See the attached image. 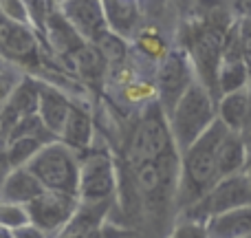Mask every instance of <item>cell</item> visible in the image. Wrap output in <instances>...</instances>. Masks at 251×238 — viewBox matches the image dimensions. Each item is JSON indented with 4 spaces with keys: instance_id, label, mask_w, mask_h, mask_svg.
I'll return each instance as SVG.
<instances>
[{
    "instance_id": "obj_3",
    "label": "cell",
    "mask_w": 251,
    "mask_h": 238,
    "mask_svg": "<svg viewBox=\"0 0 251 238\" xmlns=\"http://www.w3.org/2000/svg\"><path fill=\"white\" fill-rule=\"evenodd\" d=\"M42 183L44 190L77 196L79 190V155L57 139L47 146L25 165Z\"/></svg>"
},
{
    "instance_id": "obj_25",
    "label": "cell",
    "mask_w": 251,
    "mask_h": 238,
    "mask_svg": "<svg viewBox=\"0 0 251 238\" xmlns=\"http://www.w3.org/2000/svg\"><path fill=\"white\" fill-rule=\"evenodd\" d=\"M22 78H25V73H20V71L13 69V66L0 69V110L7 106L9 100H11V95L16 93V88H18V84H20Z\"/></svg>"
},
{
    "instance_id": "obj_27",
    "label": "cell",
    "mask_w": 251,
    "mask_h": 238,
    "mask_svg": "<svg viewBox=\"0 0 251 238\" xmlns=\"http://www.w3.org/2000/svg\"><path fill=\"white\" fill-rule=\"evenodd\" d=\"M139 38V44H141L143 53L150 57H156V60H163L165 53H168V49H165L163 40L159 38V33H154V31H143V33L137 35Z\"/></svg>"
},
{
    "instance_id": "obj_20",
    "label": "cell",
    "mask_w": 251,
    "mask_h": 238,
    "mask_svg": "<svg viewBox=\"0 0 251 238\" xmlns=\"http://www.w3.org/2000/svg\"><path fill=\"white\" fill-rule=\"evenodd\" d=\"M249 82L251 75L245 60L221 62V69H218V95L221 97L236 91H243V88L249 86Z\"/></svg>"
},
{
    "instance_id": "obj_16",
    "label": "cell",
    "mask_w": 251,
    "mask_h": 238,
    "mask_svg": "<svg viewBox=\"0 0 251 238\" xmlns=\"http://www.w3.org/2000/svg\"><path fill=\"white\" fill-rule=\"evenodd\" d=\"M209 238H245L251 236V205L218 214L207 223Z\"/></svg>"
},
{
    "instance_id": "obj_18",
    "label": "cell",
    "mask_w": 251,
    "mask_h": 238,
    "mask_svg": "<svg viewBox=\"0 0 251 238\" xmlns=\"http://www.w3.org/2000/svg\"><path fill=\"white\" fill-rule=\"evenodd\" d=\"M218 119H221L231 132L243 134L245 130H247V121H249V93H247V88L221 97V102H218Z\"/></svg>"
},
{
    "instance_id": "obj_14",
    "label": "cell",
    "mask_w": 251,
    "mask_h": 238,
    "mask_svg": "<svg viewBox=\"0 0 251 238\" xmlns=\"http://www.w3.org/2000/svg\"><path fill=\"white\" fill-rule=\"evenodd\" d=\"M106 13L108 31L122 35L124 40H130L139 29V4L137 0H101Z\"/></svg>"
},
{
    "instance_id": "obj_31",
    "label": "cell",
    "mask_w": 251,
    "mask_h": 238,
    "mask_svg": "<svg viewBox=\"0 0 251 238\" xmlns=\"http://www.w3.org/2000/svg\"><path fill=\"white\" fill-rule=\"evenodd\" d=\"M0 238H16V234H13V230H7V227L0 225Z\"/></svg>"
},
{
    "instance_id": "obj_15",
    "label": "cell",
    "mask_w": 251,
    "mask_h": 238,
    "mask_svg": "<svg viewBox=\"0 0 251 238\" xmlns=\"http://www.w3.org/2000/svg\"><path fill=\"white\" fill-rule=\"evenodd\" d=\"M249 155H247V143H245L240 132H229L223 139L221 148H218V181L225 177H234L247 170Z\"/></svg>"
},
{
    "instance_id": "obj_29",
    "label": "cell",
    "mask_w": 251,
    "mask_h": 238,
    "mask_svg": "<svg viewBox=\"0 0 251 238\" xmlns=\"http://www.w3.org/2000/svg\"><path fill=\"white\" fill-rule=\"evenodd\" d=\"M16 234V238H51V236H47L42 230H38L35 225H25V227H20V230H16L13 232Z\"/></svg>"
},
{
    "instance_id": "obj_34",
    "label": "cell",
    "mask_w": 251,
    "mask_h": 238,
    "mask_svg": "<svg viewBox=\"0 0 251 238\" xmlns=\"http://www.w3.org/2000/svg\"><path fill=\"white\" fill-rule=\"evenodd\" d=\"M0 69H4V62L2 60H0Z\"/></svg>"
},
{
    "instance_id": "obj_37",
    "label": "cell",
    "mask_w": 251,
    "mask_h": 238,
    "mask_svg": "<svg viewBox=\"0 0 251 238\" xmlns=\"http://www.w3.org/2000/svg\"><path fill=\"white\" fill-rule=\"evenodd\" d=\"M236 2H238V0H236Z\"/></svg>"
},
{
    "instance_id": "obj_21",
    "label": "cell",
    "mask_w": 251,
    "mask_h": 238,
    "mask_svg": "<svg viewBox=\"0 0 251 238\" xmlns=\"http://www.w3.org/2000/svg\"><path fill=\"white\" fill-rule=\"evenodd\" d=\"M51 141H44V139H38V137H18V139H11L4 148V157H7V163L9 168H25L40 150L42 146H47Z\"/></svg>"
},
{
    "instance_id": "obj_6",
    "label": "cell",
    "mask_w": 251,
    "mask_h": 238,
    "mask_svg": "<svg viewBox=\"0 0 251 238\" xmlns=\"http://www.w3.org/2000/svg\"><path fill=\"white\" fill-rule=\"evenodd\" d=\"M117 190L115 161L104 150H88L79 159V203H108Z\"/></svg>"
},
{
    "instance_id": "obj_19",
    "label": "cell",
    "mask_w": 251,
    "mask_h": 238,
    "mask_svg": "<svg viewBox=\"0 0 251 238\" xmlns=\"http://www.w3.org/2000/svg\"><path fill=\"white\" fill-rule=\"evenodd\" d=\"M69 60H71L73 71L77 75H82L86 82H95V79H100L106 71V60L101 57V53L97 51L95 44L86 42L77 53H73Z\"/></svg>"
},
{
    "instance_id": "obj_33",
    "label": "cell",
    "mask_w": 251,
    "mask_h": 238,
    "mask_svg": "<svg viewBox=\"0 0 251 238\" xmlns=\"http://www.w3.org/2000/svg\"><path fill=\"white\" fill-rule=\"evenodd\" d=\"M245 172H247V177L251 179V161H249V163H247V170H245Z\"/></svg>"
},
{
    "instance_id": "obj_13",
    "label": "cell",
    "mask_w": 251,
    "mask_h": 238,
    "mask_svg": "<svg viewBox=\"0 0 251 238\" xmlns=\"http://www.w3.org/2000/svg\"><path fill=\"white\" fill-rule=\"evenodd\" d=\"M42 192H47V190H44L42 183L33 177V172H31L29 168H13V170H9L7 179H4V183H2L0 201L29 205L31 201H35Z\"/></svg>"
},
{
    "instance_id": "obj_35",
    "label": "cell",
    "mask_w": 251,
    "mask_h": 238,
    "mask_svg": "<svg viewBox=\"0 0 251 238\" xmlns=\"http://www.w3.org/2000/svg\"><path fill=\"white\" fill-rule=\"evenodd\" d=\"M55 2H57V4H62V2H64V0H55Z\"/></svg>"
},
{
    "instance_id": "obj_24",
    "label": "cell",
    "mask_w": 251,
    "mask_h": 238,
    "mask_svg": "<svg viewBox=\"0 0 251 238\" xmlns=\"http://www.w3.org/2000/svg\"><path fill=\"white\" fill-rule=\"evenodd\" d=\"M0 13H2L7 20L33 26L31 9H29V2H26V0H0Z\"/></svg>"
},
{
    "instance_id": "obj_2",
    "label": "cell",
    "mask_w": 251,
    "mask_h": 238,
    "mask_svg": "<svg viewBox=\"0 0 251 238\" xmlns=\"http://www.w3.org/2000/svg\"><path fill=\"white\" fill-rule=\"evenodd\" d=\"M216 119V100L196 79L185 91V95L178 100L172 113L168 115L170 132H172V141L176 146L178 155H183L196 139L203 137Z\"/></svg>"
},
{
    "instance_id": "obj_22",
    "label": "cell",
    "mask_w": 251,
    "mask_h": 238,
    "mask_svg": "<svg viewBox=\"0 0 251 238\" xmlns=\"http://www.w3.org/2000/svg\"><path fill=\"white\" fill-rule=\"evenodd\" d=\"M97 47V51L101 53V57L106 60V64H122L128 55V40H124L122 35L113 33V31H104L100 38L93 42Z\"/></svg>"
},
{
    "instance_id": "obj_28",
    "label": "cell",
    "mask_w": 251,
    "mask_h": 238,
    "mask_svg": "<svg viewBox=\"0 0 251 238\" xmlns=\"http://www.w3.org/2000/svg\"><path fill=\"white\" fill-rule=\"evenodd\" d=\"M240 42H243V60L251 75V18L240 20Z\"/></svg>"
},
{
    "instance_id": "obj_5",
    "label": "cell",
    "mask_w": 251,
    "mask_h": 238,
    "mask_svg": "<svg viewBox=\"0 0 251 238\" xmlns=\"http://www.w3.org/2000/svg\"><path fill=\"white\" fill-rule=\"evenodd\" d=\"M245 205H251V179L247 177V172H240L221 179L203 199L185 210V218L207 223L218 214L231 212Z\"/></svg>"
},
{
    "instance_id": "obj_12",
    "label": "cell",
    "mask_w": 251,
    "mask_h": 238,
    "mask_svg": "<svg viewBox=\"0 0 251 238\" xmlns=\"http://www.w3.org/2000/svg\"><path fill=\"white\" fill-rule=\"evenodd\" d=\"M40 38L47 40L49 49L60 57H71L73 53H77L79 49L86 44L77 35V31L69 25V20L62 16L60 9L53 11L51 16L47 18V22H44L42 29H40Z\"/></svg>"
},
{
    "instance_id": "obj_17",
    "label": "cell",
    "mask_w": 251,
    "mask_h": 238,
    "mask_svg": "<svg viewBox=\"0 0 251 238\" xmlns=\"http://www.w3.org/2000/svg\"><path fill=\"white\" fill-rule=\"evenodd\" d=\"M93 132H95V128H93L91 115H88L84 108H79V106L73 104V110H71L64 130H62V134H60V141L79 155V152L91 150Z\"/></svg>"
},
{
    "instance_id": "obj_9",
    "label": "cell",
    "mask_w": 251,
    "mask_h": 238,
    "mask_svg": "<svg viewBox=\"0 0 251 238\" xmlns=\"http://www.w3.org/2000/svg\"><path fill=\"white\" fill-rule=\"evenodd\" d=\"M79 208V199L73 194H62V192H42L35 201L26 205L29 210L31 225L42 230L47 236L62 234L71 221H73L75 212Z\"/></svg>"
},
{
    "instance_id": "obj_4",
    "label": "cell",
    "mask_w": 251,
    "mask_h": 238,
    "mask_svg": "<svg viewBox=\"0 0 251 238\" xmlns=\"http://www.w3.org/2000/svg\"><path fill=\"white\" fill-rule=\"evenodd\" d=\"M172 132H170V121L165 110L159 102H152L143 115L139 117L137 126L132 130V137L128 143V161L132 168H139L143 163L156 161L165 152L174 150Z\"/></svg>"
},
{
    "instance_id": "obj_23",
    "label": "cell",
    "mask_w": 251,
    "mask_h": 238,
    "mask_svg": "<svg viewBox=\"0 0 251 238\" xmlns=\"http://www.w3.org/2000/svg\"><path fill=\"white\" fill-rule=\"evenodd\" d=\"M29 210L26 205L20 203H9V201H0V225L7 230H20V227L29 225Z\"/></svg>"
},
{
    "instance_id": "obj_1",
    "label": "cell",
    "mask_w": 251,
    "mask_h": 238,
    "mask_svg": "<svg viewBox=\"0 0 251 238\" xmlns=\"http://www.w3.org/2000/svg\"><path fill=\"white\" fill-rule=\"evenodd\" d=\"M231 130L216 119L201 139H196L181 155L178 196L185 210L201 201L218 183V148Z\"/></svg>"
},
{
    "instance_id": "obj_36",
    "label": "cell",
    "mask_w": 251,
    "mask_h": 238,
    "mask_svg": "<svg viewBox=\"0 0 251 238\" xmlns=\"http://www.w3.org/2000/svg\"><path fill=\"white\" fill-rule=\"evenodd\" d=\"M245 238H251V236H245Z\"/></svg>"
},
{
    "instance_id": "obj_30",
    "label": "cell",
    "mask_w": 251,
    "mask_h": 238,
    "mask_svg": "<svg viewBox=\"0 0 251 238\" xmlns=\"http://www.w3.org/2000/svg\"><path fill=\"white\" fill-rule=\"evenodd\" d=\"M238 11L243 18H251V0H238Z\"/></svg>"
},
{
    "instance_id": "obj_32",
    "label": "cell",
    "mask_w": 251,
    "mask_h": 238,
    "mask_svg": "<svg viewBox=\"0 0 251 238\" xmlns=\"http://www.w3.org/2000/svg\"><path fill=\"white\" fill-rule=\"evenodd\" d=\"M247 93H249V121H247V130H251V82L247 86Z\"/></svg>"
},
{
    "instance_id": "obj_8",
    "label": "cell",
    "mask_w": 251,
    "mask_h": 238,
    "mask_svg": "<svg viewBox=\"0 0 251 238\" xmlns=\"http://www.w3.org/2000/svg\"><path fill=\"white\" fill-rule=\"evenodd\" d=\"M0 60L16 69H33L40 62V33L0 13Z\"/></svg>"
},
{
    "instance_id": "obj_10",
    "label": "cell",
    "mask_w": 251,
    "mask_h": 238,
    "mask_svg": "<svg viewBox=\"0 0 251 238\" xmlns=\"http://www.w3.org/2000/svg\"><path fill=\"white\" fill-rule=\"evenodd\" d=\"M62 16L77 31L84 42L93 44L104 31H108L101 0H64L60 4Z\"/></svg>"
},
{
    "instance_id": "obj_11",
    "label": "cell",
    "mask_w": 251,
    "mask_h": 238,
    "mask_svg": "<svg viewBox=\"0 0 251 238\" xmlns=\"http://www.w3.org/2000/svg\"><path fill=\"white\" fill-rule=\"evenodd\" d=\"M71 110H73V102L60 88L42 82V91H40V102H38V117L55 139H60Z\"/></svg>"
},
{
    "instance_id": "obj_26",
    "label": "cell",
    "mask_w": 251,
    "mask_h": 238,
    "mask_svg": "<svg viewBox=\"0 0 251 238\" xmlns=\"http://www.w3.org/2000/svg\"><path fill=\"white\" fill-rule=\"evenodd\" d=\"M170 238H209V234H207V225L205 223L183 216L174 225V230L170 232Z\"/></svg>"
},
{
    "instance_id": "obj_7",
    "label": "cell",
    "mask_w": 251,
    "mask_h": 238,
    "mask_svg": "<svg viewBox=\"0 0 251 238\" xmlns=\"http://www.w3.org/2000/svg\"><path fill=\"white\" fill-rule=\"evenodd\" d=\"M194 82V64L190 60V53L181 49H172L165 53L156 71V95H159L156 102L165 110V115L172 113L178 100Z\"/></svg>"
}]
</instances>
